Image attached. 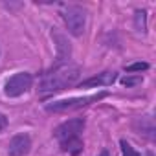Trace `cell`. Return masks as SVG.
Returning <instances> with one entry per match:
<instances>
[{
    "instance_id": "obj_1",
    "label": "cell",
    "mask_w": 156,
    "mask_h": 156,
    "mask_svg": "<svg viewBox=\"0 0 156 156\" xmlns=\"http://www.w3.org/2000/svg\"><path fill=\"white\" fill-rule=\"evenodd\" d=\"M81 77V68L77 64H62L53 68L51 72H48L41 83H39V92L42 94H53V92H61L72 85H75Z\"/></svg>"
},
{
    "instance_id": "obj_2",
    "label": "cell",
    "mask_w": 156,
    "mask_h": 156,
    "mask_svg": "<svg viewBox=\"0 0 156 156\" xmlns=\"http://www.w3.org/2000/svg\"><path fill=\"white\" fill-rule=\"evenodd\" d=\"M62 19H64V24L68 28V31L73 35V37H81L83 31H85V26H87V11L81 8V6H66L64 11H62Z\"/></svg>"
},
{
    "instance_id": "obj_3",
    "label": "cell",
    "mask_w": 156,
    "mask_h": 156,
    "mask_svg": "<svg viewBox=\"0 0 156 156\" xmlns=\"http://www.w3.org/2000/svg\"><path fill=\"white\" fill-rule=\"evenodd\" d=\"M107 92H99L96 96H85V98H70V99H61V101H51L46 105L48 112H66V110H73V108H79L85 105H90L94 101H99L103 98H107Z\"/></svg>"
},
{
    "instance_id": "obj_4",
    "label": "cell",
    "mask_w": 156,
    "mask_h": 156,
    "mask_svg": "<svg viewBox=\"0 0 156 156\" xmlns=\"http://www.w3.org/2000/svg\"><path fill=\"white\" fill-rule=\"evenodd\" d=\"M31 85H33L31 73H28V72H19V73L11 75L9 79L6 81V85H4V94H6L8 98H19V96H22V94H26V92L31 88Z\"/></svg>"
},
{
    "instance_id": "obj_5",
    "label": "cell",
    "mask_w": 156,
    "mask_h": 156,
    "mask_svg": "<svg viewBox=\"0 0 156 156\" xmlns=\"http://www.w3.org/2000/svg\"><path fill=\"white\" fill-rule=\"evenodd\" d=\"M83 129H85V119L83 118H72V119L61 123L53 130V136L59 141H64V140H70V138H81Z\"/></svg>"
},
{
    "instance_id": "obj_6",
    "label": "cell",
    "mask_w": 156,
    "mask_h": 156,
    "mask_svg": "<svg viewBox=\"0 0 156 156\" xmlns=\"http://www.w3.org/2000/svg\"><path fill=\"white\" fill-rule=\"evenodd\" d=\"M51 39L55 41L57 44V61H55V68L57 66H62V64H68L70 62V57H72V44L68 41V37L64 33H61L57 28H51Z\"/></svg>"
},
{
    "instance_id": "obj_7",
    "label": "cell",
    "mask_w": 156,
    "mask_h": 156,
    "mask_svg": "<svg viewBox=\"0 0 156 156\" xmlns=\"http://www.w3.org/2000/svg\"><path fill=\"white\" fill-rule=\"evenodd\" d=\"M31 151V138L28 134H17L11 138L8 145V154L9 156H26Z\"/></svg>"
},
{
    "instance_id": "obj_8",
    "label": "cell",
    "mask_w": 156,
    "mask_h": 156,
    "mask_svg": "<svg viewBox=\"0 0 156 156\" xmlns=\"http://www.w3.org/2000/svg\"><path fill=\"white\" fill-rule=\"evenodd\" d=\"M116 79H118V73H116V72H103V73H99V75H96V77H90V79L83 81L81 88H92V87H108V85H112Z\"/></svg>"
},
{
    "instance_id": "obj_9",
    "label": "cell",
    "mask_w": 156,
    "mask_h": 156,
    "mask_svg": "<svg viewBox=\"0 0 156 156\" xmlns=\"http://www.w3.org/2000/svg\"><path fill=\"white\" fill-rule=\"evenodd\" d=\"M59 143H61V149L64 152H68L70 156H77L83 151V140L81 138H70V140H64Z\"/></svg>"
},
{
    "instance_id": "obj_10",
    "label": "cell",
    "mask_w": 156,
    "mask_h": 156,
    "mask_svg": "<svg viewBox=\"0 0 156 156\" xmlns=\"http://www.w3.org/2000/svg\"><path fill=\"white\" fill-rule=\"evenodd\" d=\"M140 134H143V136H147L149 140H154V132H156V129H154V123H152V118H141L140 121Z\"/></svg>"
},
{
    "instance_id": "obj_11",
    "label": "cell",
    "mask_w": 156,
    "mask_h": 156,
    "mask_svg": "<svg viewBox=\"0 0 156 156\" xmlns=\"http://www.w3.org/2000/svg\"><path fill=\"white\" fill-rule=\"evenodd\" d=\"M134 24H136V30L145 33L147 31V11L145 9H138L136 15H134Z\"/></svg>"
},
{
    "instance_id": "obj_12",
    "label": "cell",
    "mask_w": 156,
    "mask_h": 156,
    "mask_svg": "<svg viewBox=\"0 0 156 156\" xmlns=\"http://www.w3.org/2000/svg\"><path fill=\"white\" fill-rule=\"evenodd\" d=\"M119 145H121V154H123V156H140V152L134 151V147H132L127 140H121Z\"/></svg>"
},
{
    "instance_id": "obj_13",
    "label": "cell",
    "mask_w": 156,
    "mask_h": 156,
    "mask_svg": "<svg viewBox=\"0 0 156 156\" xmlns=\"http://www.w3.org/2000/svg\"><path fill=\"white\" fill-rule=\"evenodd\" d=\"M147 68H149V62H134V64L125 66V72L132 73V72H141V70H147Z\"/></svg>"
},
{
    "instance_id": "obj_14",
    "label": "cell",
    "mask_w": 156,
    "mask_h": 156,
    "mask_svg": "<svg viewBox=\"0 0 156 156\" xmlns=\"http://www.w3.org/2000/svg\"><path fill=\"white\" fill-rule=\"evenodd\" d=\"M138 83H141V75H136V77H123L121 79V85H125V87H134V85H138Z\"/></svg>"
},
{
    "instance_id": "obj_15",
    "label": "cell",
    "mask_w": 156,
    "mask_h": 156,
    "mask_svg": "<svg viewBox=\"0 0 156 156\" xmlns=\"http://www.w3.org/2000/svg\"><path fill=\"white\" fill-rule=\"evenodd\" d=\"M6 127H8V118H6L2 112H0V132H2Z\"/></svg>"
},
{
    "instance_id": "obj_16",
    "label": "cell",
    "mask_w": 156,
    "mask_h": 156,
    "mask_svg": "<svg viewBox=\"0 0 156 156\" xmlns=\"http://www.w3.org/2000/svg\"><path fill=\"white\" fill-rule=\"evenodd\" d=\"M99 156H108V151H103V152H101Z\"/></svg>"
}]
</instances>
